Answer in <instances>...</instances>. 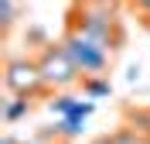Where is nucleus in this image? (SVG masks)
I'll use <instances>...</instances> for the list:
<instances>
[{
	"instance_id": "obj_3",
	"label": "nucleus",
	"mask_w": 150,
	"mask_h": 144,
	"mask_svg": "<svg viewBox=\"0 0 150 144\" xmlns=\"http://www.w3.org/2000/svg\"><path fill=\"white\" fill-rule=\"evenodd\" d=\"M62 45L68 48V55H72V62L79 65V72L82 76H99V72H106V65H109V48H103L99 41L85 38L82 31H68V38L62 41Z\"/></svg>"
},
{
	"instance_id": "obj_13",
	"label": "nucleus",
	"mask_w": 150,
	"mask_h": 144,
	"mask_svg": "<svg viewBox=\"0 0 150 144\" xmlns=\"http://www.w3.org/2000/svg\"><path fill=\"white\" fill-rule=\"evenodd\" d=\"M89 4H112V0H89Z\"/></svg>"
},
{
	"instance_id": "obj_4",
	"label": "nucleus",
	"mask_w": 150,
	"mask_h": 144,
	"mask_svg": "<svg viewBox=\"0 0 150 144\" xmlns=\"http://www.w3.org/2000/svg\"><path fill=\"white\" fill-rule=\"evenodd\" d=\"M4 86L14 96L34 100V96H41L48 89V82H45V76H41V65H38V62H31V58H10L7 72H4Z\"/></svg>"
},
{
	"instance_id": "obj_2",
	"label": "nucleus",
	"mask_w": 150,
	"mask_h": 144,
	"mask_svg": "<svg viewBox=\"0 0 150 144\" xmlns=\"http://www.w3.org/2000/svg\"><path fill=\"white\" fill-rule=\"evenodd\" d=\"M38 65H41L48 89H68L79 82V65L72 62L65 45H45L41 55H38Z\"/></svg>"
},
{
	"instance_id": "obj_5",
	"label": "nucleus",
	"mask_w": 150,
	"mask_h": 144,
	"mask_svg": "<svg viewBox=\"0 0 150 144\" xmlns=\"http://www.w3.org/2000/svg\"><path fill=\"white\" fill-rule=\"evenodd\" d=\"M96 110L92 100H75V96H58V100H51V113L58 117H89Z\"/></svg>"
},
{
	"instance_id": "obj_11",
	"label": "nucleus",
	"mask_w": 150,
	"mask_h": 144,
	"mask_svg": "<svg viewBox=\"0 0 150 144\" xmlns=\"http://www.w3.org/2000/svg\"><path fill=\"white\" fill-rule=\"evenodd\" d=\"M133 4H137V7H140L143 14H147V17H150V0H133Z\"/></svg>"
},
{
	"instance_id": "obj_10",
	"label": "nucleus",
	"mask_w": 150,
	"mask_h": 144,
	"mask_svg": "<svg viewBox=\"0 0 150 144\" xmlns=\"http://www.w3.org/2000/svg\"><path fill=\"white\" fill-rule=\"evenodd\" d=\"M126 79H130V82H140V65H133V69H130V76H126Z\"/></svg>"
},
{
	"instance_id": "obj_8",
	"label": "nucleus",
	"mask_w": 150,
	"mask_h": 144,
	"mask_svg": "<svg viewBox=\"0 0 150 144\" xmlns=\"http://www.w3.org/2000/svg\"><path fill=\"white\" fill-rule=\"evenodd\" d=\"M82 89L89 100H99V96H109V79H82Z\"/></svg>"
},
{
	"instance_id": "obj_6",
	"label": "nucleus",
	"mask_w": 150,
	"mask_h": 144,
	"mask_svg": "<svg viewBox=\"0 0 150 144\" xmlns=\"http://www.w3.org/2000/svg\"><path fill=\"white\" fill-rule=\"evenodd\" d=\"M85 120H89V117H62L58 127H55V134L65 137V141H75V137L85 134Z\"/></svg>"
},
{
	"instance_id": "obj_1",
	"label": "nucleus",
	"mask_w": 150,
	"mask_h": 144,
	"mask_svg": "<svg viewBox=\"0 0 150 144\" xmlns=\"http://www.w3.org/2000/svg\"><path fill=\"white\" fill-rule=\"evenodd\" d=\"M72 31H82L85 38L99 41V45L109 48V52L120 45V21H116L112 4H89V0H85L82 7H75Z\"/></svg>"
},
{
	"instance_id": "obj_12",
	"label": "nucleus",
	"mask_w": 150,
	"mask_h": 144,
	"mask_svg": "<svg viewBox=\"0 0 150 144\" xmlns=\"http://www.w3.org/2000/svg\"><path fill=\"white\" fill-rule=\"evenodd\" d=\"M0 144H17V141H14V137H10V134H7V137H4V141H0Z\"/></svg>"
},
{
	"instance_id": "obj_9",
	"label": "nucleus",
	"mask_w": 150,
	"mask_h": 144,
	"mask_svg": "<svg viewBox=\"0 0 150 144\" xmlns=\"http://www.w3.org/2000/svg\"><path fill=\"white\" fill-rule=\"evenodd\" d=\"M0 21H4V31L17 21V0H0Z\"/></svg>"
},
{
	"instance_id": "obj_7",
	"label": "nucleus",
	"mask_w": 150,
	"mask_h": 144,
	"mask_svg": "<svg viewBox=\"0 0 150 144\" xmlns=\"http://www.w3.org/2000/svg\"><path fill=\"white\" fill-rule=\"evenodd\" d=\"M28 110H31V100H28V96H14L7 106H4V120H7V124H17L21 117H28Z\"/></svg>"
},
{
	"instance_id": "obj_14",
	"label": "nucleus",
	"mask_w": 150,
	"mask_h": 144,
	"mask_svg": "<svg viewBox=\"0 0 150 144\" xmlns=\"http://www.w3.org/2000/svg\"><path fill=\"white\" fill-rule=\"evenodd\" d=\"M147 31H150V17H147Z\"/></svg>"
}]
</instances>
